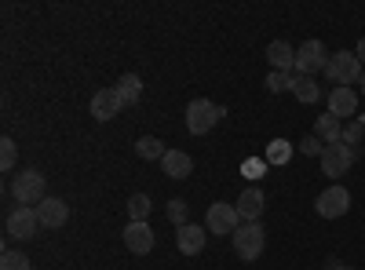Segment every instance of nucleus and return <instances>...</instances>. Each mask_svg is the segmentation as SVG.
I'll return each mask as SVG.
<instances>
[{"label": "nucleus", "instance_id": "f257e3e1", "mask_svg": "<svg viewBox=\"0 0 365 270\" xmlns=\"http://www.w3.org/2000/svg\"><path fill=\"white\" fill-rule=\"evenodd\" d=\"M11 194H15L19 204L37 208V204L48 197V183H44V175H41L37 168H22V172L11 175Z\"/></svg>", "mask_w": 365, "mask_h": 270}, {"label": "nucleus", "instance_id": "f03ea898", "mask_svg": "<svg viewBox=\"0 0 365 270\" xmlns=\"http://www.w3.org/2000/svg\"><path fill=\"white\" fill-rule=\"evenodd\" d=\"M230 245L237 252V259H245V263H256L267 249V230L259 223H241L234 234H230Z\"/></svg>", "mask_w": 365, "mask_h": 270}, {"label": "nucleus", "instance_id": "7ed1b4c3", "mask_svg": "<svg viewBox=\"0 0 365 270\" xmlns=\"http://www.w3.org/2000/svg\"><path fill=\"white\" fill-rule=\"evenodd\" d=\"M227 117V106H216L212 99H194L187 106V132L190 135H208Z\"/></svg>", "mask_w": 365, "mask_h": 270}, {"label": "nucleus", "instance_id": "20e7f679", "mask_svg": "<svg viewBox=\"0 0 365 270\" xmlns=\"http://www.w3.org/2000/svg\"><path fill=\"white\" fill-rule=\"evenodd\" d=\"M361 73H365V66L358 63V55H354V51H336V55L329 58V66H325V77L336 84V88H351V84H358Z\"/></svg>", "mask_w": 365, "mask_h": 270}, {"label": "nucleus", "instance_id": "39448f33", "mask_svg": "<svg viewBox=\"0 0 365 270\" xmlns=\"http://www.w3.org/2000/svg\"><path fill=\"white\" fill-rule=\"evenodd\" d=\"M329 48L322 41H303L296 48V77H314V73H325L329 66Z\"/></svg>", "mask_w": 365, "mask_h": 270}, {"label": "nucleus", "instance_id": "423d86ee", "mask_svg": "<svg viewBox=\"0 0 365 270\" xmlns=\"http://www.w3.org/2000/svg\"><path fill=\"white\" fill-rule=\"evenodd\" d=\"M314 212H318L322 219H340V216H347V212H351V190H347L344 183L325 187V190L318 194V201H314Z\"/></svg>", "mask_w": 365, "mask_h": 270}, {"label": "nucleus", "instance_id": "0eeeda50", "mask_svg": "<svg viewBox=\"0 0 365 270\" xmlns=\"http://www.w3.org/2000/svg\"><path fill=\"white\" fill-rule=\"evenodd\" d=\"M241 227V216H237V208L227 204V201H216V204H208V216H205V230L208 234H216V237H227Z\"/></svg>", "mask_w": 365, "mask_h": 270}, {"label": "nucleus", "instance_id": "6e6552de", "mask_svg": "<svg viewBox=\"0 0 365 270\" xmlns=\"http://www.w3.org/2000/svg\"><path fill=\"white\" fill-rule=\"evenodd\" d=\"M354 161H358V150H351V146H344V142L325 146V154H322V175L340 179V175H347V172H351V165H354Z\"/></svg>", "mask_w": 365, "mask_h": 270}, {"label": "nucleus", "instance_id": "1a4fd4ad", "mask_svg": "<svg viewBox=\"0 0 365 270\" xmlns=\"http://www.w3.org/2000/svg\"><path fill=\"white\" fill-rule=\"evenodd\" d=\"M8 237H15V242H29V237H37V230H41V219H37V208H26V204H19L15 212L8 216Z\"/></svg>", "mask_w": 365, "mask_h": 270}, {"label": "nucleus", "instance_id": "9d476101", "mask_svg": "<svg viewBox=\"0 0 365 270\" xmlns=\"http://www.w3.org/2000/svg\"><path fill=\"white\" fill-rule=\"evenodd\" d=\"M120 110H125V103H120L117 88H99V92L91 95V117H96V121H113Z\"/></svg>", "mask_w": 365, "mask_h": 270}, {"label": "nucleus", "instance_id": "9b49d317", "mask_svg": "<svg viewBox=\"0 0 365 270\" xmlns=\"http://www.w3.org/2000/svg\"><path fill=\"white\" fill-rule=\"evenodd\" d=\"M37 219H41V227H48V230L66 227V219H70V204H66L63 197H44V201L37 204Z\"/></svg>", "mask_w": 365, "mask_h": 270}, {"label": "nucleus", "instance_id": "f8f14e48", "mask_svg": "<svg viewBox=\"0 0 365 270\" xmlns=\"http://www.w3.org/2000/svg\"><path fill=\"white\" fill-rule=\"evenodd\" d=\"M263 204H267V197H263V190H259V187H245V190H241V197L234 201L241 223H259Z\"/></svg>", "mask_w": 365, "mask_h": 270}, {"label": "nucleus", "instance_id": "ddd939ff", "mask_svg": "<svg viewBox=\"0 0 365 270\" xmlns=\"http://www.w3.org/2000/svg\"><path fill=\"white\" fill-rule=\"evenodd\" d=\"M205 242H208V230L197 227V223H187V227L175 230V245H179L182 256H201L205 252Z\"/></svg>", "mask_w": 365, "mask_h": 270}, {"label": "nucleus", "instance_id": "4468645a", "mask_svg": "<svg viewBox=\"0 0 365 270\" xmlns=\"http://www.w3.org/2000/svg\"><path fill=\"white\" fill-rule=\"evenodd\" d=\"M267 63H270V70L296 73V48L289 41H270L267 44Z\"/></svg>", "mask_w": 365, "mask_h": 270}, {"label": "nucleus", "instance_id": "2eb2a0df", "mask_svg": "<svg viewBox=\"0 0 365 270\" xmlns=\"http://www.w3.org/2000/svg\"><path fill=\"white\" fill-rule=\"evenodd\" d=\"M329 113L340 117V121L344 117H354L358 113V92L354 88H332L329 92Z\"/></svg>", "mask_w": 365, "mask_h": 270}, {"label": "nucleus", "instance_id": "dca6fc26", "mask_svg": "<svg viewBox=\"0 0 365 270\" xmlns=\"http://www.w3.org/2000/svg\"><path fill=\"white\" fill-rule=\"evenodd\" d=\"M125 245H128V252L146 256L154 249V230H150V223H128L125 227Z\"/></svg>", "mask_w": 365, "mask_h": 270}, {"label": "nucleus", "instance_id": "f3484780", "mask_svg": "<svg viewBox=\"0 0 365 270\" xmlns=\"http://www.w3.org/2000/svg\"><path fill=\"white\" fill-rule=\"evenodd\" d=\"M161 168L168 179H187L194 172V157L187 154V150H168V154L161 157Z\"/></svg>", "mask_w": 365, "mask_h": 270}, {"label": "nucleus", "instance_id": "a211bd4d", "mask_svg": "<svg viewBox=\"0 0 365 270\" xmlns=\"http://www.w3.org/2000/svg\"><path fill=\"white\" fill-rule=\"evenodd\" d=\"M314 135L325 146H336V142H344V121H340V117H332V113H322L314 121Z\"/></svg>", "mask_w": 365, "mask_h": 270}, {"label": "nucleus", "instance_id": "6ab92c4d", "mask_svg": "<svg viewBox=\"0 0 365 270\" xmlns=\"http://www.w3.org/2000/svg\"><path fill=\"white\" fill-rule=\"evenodd\" d=\"M113 88H117V95H120V103H125V106H135V103L143 99V81H139V73H125Z\"/></svg>", "mask_w": 365, "mask_h": 270}, {"label": "nucleus", "instance_id": "aec40b11", "mask_svg": "<svg viewBox=\"0 0 365 270\" xmlns=\"http://www.w3.org/2000/svg\"><path fill=\"white\" fill-rule=\"evenodd\" d=\"M292 95H296V103H303V106H314V103L322 99V88H318L314 77H296Z\"/></svg>", "mask_w": 365, "mask_h": 270}, {"label": "nucleus", "instance_id": "412c9836", "mask_svg": "<svg viewBox=\"0 0 365 270\" xmlns=\"http://www.w3.org/2000/svg\"><path fill=\"white\" fill-rule=\"evenodd\" d=\"M135 154H139L143 161H161L168 150H165V142H161L158 135H143V139L135 142Z\"/></svg>", "mask_w": 365, "mask_h": 270}, {"label": "nucleus", "instance_id": "4be33fe9", "mask_svg": "<svg viewBox=\"0 0 365 270\" xmlns=\"http://www.w3.org/2000/svg\"><path fill=\"white\" fill-rule=\"evenodd\" d=\"M263 84H267V92H270V95H282V92H292V88H296V73H282V70H270Z\"/></svg>", "mask_w": 365, "mask_h": 270}, {"label": "nucleus", "instance_id": "5701e85b", "mask_svg": "<svg viewBox=\"0 0 365 270\" xmlns=\"http://www.w3.org/2000/svg\"><path fill=\"white\" fill-rule=\"evenodd\" d=\"M150 197L146 194H135V197H128V223H146L150 219Z\"/></svg>", "mask_w": 365, "mask_h": 270}, {"label": "nucleus", "instance_id": "b1692460", "mask_svg": "<svg viewBox=\"0 0 365 270\" xmlns=\"http://www.w3.org/2000/svg\"><path fill=\"white\" fill-rule=\"evenodd\" d=\"M292 157V142H285V139H270V146H267V165H285Z\"/></svg>", "mask_w": 365, "mask_h": 270}, {"label": "nucleus", "instance_id": "393cba45", "mask_svg": "<svg viewBox=\"0 0 365 270\" xmlns=\"http://www.w3.org/2000/svg\"><path fill=\"white\" fill-rule=\"evenodd\" d=\"M15 165H19V146L11 135H4L0 139V172H15Z\"/></svg>", "mask_w": 365, "mask_h": 270}, {"label": "nucleus", "instance_id": "a878e982", "mask_svg": "<svg viewBox=\"0 0 365 270\" xmlns=\"http://www.w3.org/2000/svg\"><path fill=\"white\" fill-rule=\"evenodd\" d=\"M168 223H172L175 230L190 223V208H187V201H182V197H172V201H168Z\"/></svg>", "mask_w": 365, "mask_h": 270}, {"label": "nucleus", "instance_id": "bb28decb", "mask_svg": "<svg viewBox=\"0 0 365 270\" xmlns=\"http://www.w3.org/2000/svg\"><path fill=\"white\" fill-rule=\"evenodd\" d=\"M0 270H34V263H29V256L26 252H4L0 256Z\"/></svg>", "mask_w": 365, "mask_h": 270}, {"label": "nucleus", "instance_id": "cd10ccee", "mask_svg": "<svg viewBox=\"0 0 365 270\" xmlns=\"http://www.w3.org/2000/svg\"><path fill=\"white\" fill-rule=\"evenodd\" d=\"M361 142H365V128H361V121L354 117V121H347V125H344V146L358 150Z\"/></svg>", "mask_w": 365, "mask_h": 270}, {"label": "nucleus", "instance_id": "c85d7f7f", "mask_svg": "<svg viewBox=\"0 0 365 270\" xmlns=\"http://www.w3.org/2000/svg\"><path fill=\"white\" fill-rule=\"evenodd\" d=\"M299 154H307V157H318V161H322V154H325V142H322L318 135H307V139L299 142Z\"/></svg>", "mask_w": 365, "mask_h": 270}, {"label": "nucleus", "instance_id": "c756f323", "mask_svg": "<svg viewBox=\"0 0 365 270\" xmlns=\"http://www.w3.org/2000/svg\"><path fill=\"white\" fill-rule=\"evenodd\" d=\"M263 168H267V161H245V165H241V172H245V179H252V183H256V179L263 175Z\"/></svg>", "mask_w": 365, "mask_h": 270}, {"label": "nucleus", "instance_id": "7c9ffc66", "mask_svg": "<svg viewBox=\"0 0 365 270\" xmlns=\"http://www.w3.org/2000/svg\"><path fill=\"white\" fill-rule=\"evenodd\" d=\"M325 270H354V266H351V263H340V259H329Z\"/></svg>", "mask_w": 365, "mask_h": 270}, {"label": "nucleus", "instance_id": "2f4dec72", "mask_svg": "<svg viewBox=\"0 0 365 270\" xmlns=\"http://www.w3.org/2000/svg\"><path fill=\"white\" fill-rule=\"evenodd\" d=\"M354 55H358V63H361V66H365V37H361V41H358V48H354Z\"/></svg>", "mask_w": 365, "mask_h": 270}, {"label": "nucleus", "instance_id": "473e14b6", "mask_svg": "<svg viewBox=\"0 0 365 270\" xmlns=\"http://www.w3.org/2000/svg\"><path fill=\"white\" fill-rule=\"evenodd\" d=\"M358 88H361V95H365V73H361V81H358Z\"/></svg>", "mask_w": 365, "mask_h": 270}, {"label": "nucleus", "instance_id": "72a5a7b5", "mask_svg": "<svg viewBox=\"0 0 365 270\" xmlns=\"http://www.w3.org/2000/svg\"><path fill=\"white\" fill-rule=\"evenodd\" d=\"M358 121H361V128H365V117H358Z\"/></svg>", "mask_w": 365, "mask_h": 270}]
</instances>
